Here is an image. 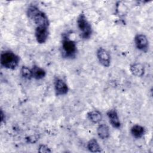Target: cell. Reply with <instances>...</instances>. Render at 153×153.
Returning a JSON list of instances; mask_svg holds the SVG:
<instances>
[{"instance_id":"obj_11","label":"cell","mask_w":153,"mask_h":153,"mask_svg":"<svg viewBox=\"0 0 153 153\" xmlns=\"http://www.w3.org/2000/svg\"><path fill=\"white\" fill-rule=\"evenodd\" d=\"M97 133L98 136L102 139H105L109 137L110 132L109 127L105 124H100L98 126L97 129Z\"/></svg>"},{"instance_id":"obj_8","label":"cell","mask_w":153,"mask_h":153,"mask_svg":"<svg viewBox=\"0 0 153 153\" xmlns=\"http://www.w3.org/2000/svg\"><path fill=\"white\" fill-rule=\"evenodd\" d=\"M54 88L57 95H64L68 91V87L62 79H57L54 82Z\"/></svg>"},{"instance_id":"obj_6","label":"cell","mask_w":153,"mask_h":153,"mask_svg":"<svg viewBox=\"0 0 153 153\" xmlns=\"http://www.w3.org/2000/svg\"><path fill=\"white\" fill-rule=\"evenodd\" d=\"M134 42L136 48L143 52H146L148 48V40L143 34H137L134 37Z\"/></svg>"},{"instance_id":"obj_17","label":"cell","mask_w":153,"mask_h":153,"mask_svg":"<svg viewBox=\"0 0 153 153\" xmlns=\"http://www.w3.org/2000/svg\"><path fill=\"white\" fill-rule=\"evenodd\" d=\"M38 151L39 152H50L51 150L50 148L45 145H40L39 146V150Z\"/></svg>"},{"instance_id":"obj_15","label":"cell","mask_w":153,"mask_h":153,"mask_svg":"<svg viewBox=\"0 0 153 153\" xmlns=\"http://www.w3.org/2000/svg\"><path fill=\"white\" fill-rule=\"evenodd\" d=\"M87 148L91 152H99L101 151L100 147L95 139H91L88 142Z\"/></svg>"},{"instance_id":"obj_1","label":"cell","mask_w":153,"mask_h":153,"mask_svg":"<svg viewBox=\"0 0 153 153\" xmlns=\"http://www.w3.org/2000/svg\"><path fill=\"white\" fill-rule=\"evenodd\" d=\"M27 14L33 20L36 27H48L49 21L47 15L36 6H29L27 10Z\"/></svg>"},{"instance_id":"obj_5","label":"cell","mask_w":153,"mask_h":153,"mask_svg":"<svg viewBox=\"0 0 153 153\" xmlns=\"http://www.w3.org/2000/svg\"><path fill=\"white\" fill-rule=\"evenodd\" d=\"M97 57L100 63L104 67H108L111 63V56L108 51L100 47L97 51Z\"/></svg>"},{"instance_id":"obj_7","label":"cell","mask_w":153,"mask_h":153,"mask_svg":"<svg viewBox=\"0 0 153 153\" xmlns=\"http://www.w3.org/2000/svg\"><path fill=\"white\" fill-rule=\"evenodd\" d=\"M48 36V27H36L35 37L39 44H44L47 40Z\"/></svg>"},{"instance_id":"obj_9","label":"cell","mask_w":153,"mask_h":153,"mask_svg":"<svg viewBox=\"0 0 153 153\" xmlns=\"http://www.w3.org/2000/svg\"><path fill=\"white\" fill-rule=\"evenodd\" d=\"M107 116L111 124L115 128H118L120 127L121 123L117 114V112L115 109H112L109 110L107 112Z\"/></svg>"},{"instance_id":"obj_10","label":"cell","mask_w":153,"mask_h":153,"mask_svg":"<svg viewBox=\"0 0 153 153\" xmlns=\"http://www.w3.org/2000/svg\"><path fill=\"white\" fill-rule=\"evenodd\" d=\"M131 74L137 77L142 76L145 72V69L143 66L139 63H134L130 65V67Z\"/></svg>"},{"instance_id":"obj_14","label":"cell","mask_w":153,"mask_h":153,"mask_svg":"<svg viewBox=\"0 0 153 153\" xmlns=\"http://www.w3.org/2000/svg\"><path fill=\"white\" fill-rule=\"evenodd\" d=\"M32 71L33 78L36 79H42L46 75L45 71L38 66H34L32 68Z\"/></svg>"},{"instance_id":"obj_3","label":"cell","mask_w":153,"mask_h":153,"mask_svg":"<svg viewBox=\"0 0 153 153\" xmlns=\"http://www.w3.org/2000/svg\"><path fill=\"white\" fill-rule=\"evenodd\" d=\"M77 27L79 30L81 37L84 39L90 38L92 33L91 26L84 14H80L76 20Z\"/></svg>"},{"instance_id":"obj_4","label":"cell","mask_w":153,"mask_h":153,"mask_svg":"<svg viewBox=\"0 0 153 153\" xmlns=\"http://www.w3.org/2000/svg\"><path fill=\"white\" fill-rule=\"evenodd\" d=\"M62 49L66 57H75L77 51L76 43L67 37H65L62 41Z\"/></svg>"},{"instance_id":"obj_2","label":"cell","mask_w":153,"mask_h":153,"mask_svg":"<svg viewBox=\"0 0 153 153\" xmlns=\"http://www.w3.org/2000/svg\"><path fill=\"white\" fill-rule=\"evenodd\" d=\"M19 57L11 51H2L1 54V65L8 69H14L19 65Z\"/></svg>"},{"instance_id":"obj_12","label":"cell","mask_w":153,"mask_h":153,"mask_svg":"<svg viewBox=\"0 0 153 153\" xmlns=\"http://www.w3.org/2000/svg\"><path fill=\"white\" fill-rule=\"evenodd\" d=\"M144 133H145L144 128L139 124L134 125L131 128V134L135 138L139 139L142 137L143 136Z\"/></svg>"},{"instance_id":"obj_13","label":"cell","mask_w":153,"mask_h":153,"mask_svg":"<svg viewBox=\"0 0 153 153\" xmlns=\"http://www.w3.org/2000/svg\"><path fill=\"white\" fill-rule=\"evenodd\" d=\"M88 119L93 123H98L102 119V115L101 112L97 110H93L90 111L87 114Z\"/></svg>"},{"instance_id":"obj_16","label":"cell","mask_w":153,"mask_h":153,"mask_svg":"<svg viewBox=\"0 0 153 153\" xmlns=\"http://www.w3.org/2000/svg\"><path fill=\"white\" fill-rule=\"evenodd\" d=\"M20 72H21L22 76L25 79H30L31 78H33L32 69H30L27 66H22V68H21Z\"/></svg>"}]
</instances>
